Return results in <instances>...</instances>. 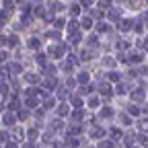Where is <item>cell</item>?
<instances>
[{
  "mask_svg": "<svg viewBox=\"0 0 148 148\" xmlns=\"http://www.w3.org/2000/svg\"><path fill=\"white\" fill-rule=\"evenodd\" d=\"M10 134H12V140H14V142L23 144V142L27 140V127H25L23 123H18V125H14V127L10 130Z\"/></svg>",
  "mask_w": 148,
  "mask_h": 148,
  "instance_id": "cell-32",
  "label": "cell"
},
{
  "mask_svg": "<svg viewBox=\"0 0 148 148\" xmlns=\"http://www.w3.org/2000/svg\"><path fill=\"white\" fill-rule=\"evenodd\" d=\"M103 97L99 95V92H92V95H88L86 97V109L90 111V113H97V111L103 107Z\"/></svg>",
  "mask_w": 148,
  "mask_h": 148,
  "instance_id": "cell-19",
  "label": "cell"
},
{
  "mask_svg": "<svg viewBox=\"0 0 148 148\" xmlns=\"http://www.w3.org/2000/svg\"><path fill=\"white\" fill-rule=\"evenodd\" d=\"M117 111H119V107H117L115 103H103V107L97 111V117H99L101 123L107 125V123H113V121H115Z\"/></svg>",
  "mask_w": 148,
  "mask_h": 148,
  "instance_id": "cell-3",
  "label": "cell"
},
{
  "mask_svg": "<svg viewBox=\"0 0 148 148\" xmlns=\"http://www.w3.org/2000/svg\"><path fill=\"white\" fill-rule=\"evenodd\" d=\"M23 107L29 111H35L41 107V99L39 97H23Z\"/></svg>",
  "mask_w": 148,
  "mask_h": 148,
  "instance_id": "cell-38",
  "label": "cell"
},
{
  "mask_svg": "<svg viewBox=\"0 0 148 148\" xmlns=\"http://www.w3.org/2000/svg\"><path fill=\"white\" fill-rule=\"evenodd\" d=\"M138 68H140V76L148 80V62H146V64H142V66H138Z\"/></svg>",
  "mask_w": 148,
  "mask_h": 148,
  "instance_id": "cell-53",
  "label": "cell"
},
{
  "mask_svg": "<svg viewBox=\"0 0 148 148\" xmlns=\"http://www.w3.org/2000/svg\"><path fill=\"white\" fill-rule=\"evenodd\" d=\"M95 25H97V21H95V18H92L90 14H82L80 16V29L84 31V33H90V31H95Z\"/></svg>",
  "mask_w": 148,
  "mask_h": 148,
  "instance_id": "cell-34",
  "label": "cell"
},
{
  "mask_svg": "<svg viewBox=\"0 0 148 148\" xmlns=\"http://www.w3.org/2000/svg\"><path fill=\"white\" fill-rule=\"evenodd\" d=\"M60 84H62V76H43V82H41V86L49 92H56Z\"/></svg>",
  "mask_w": 148,
  "mask_h": 148,
  "instance_id": "cell-28",
  "label": "cell"
},
{
  "mask_svg": "<svg viewBox=\"0 0 148 148\" xmlns=\"http://www.w3.org/2000/svg\"><path fill=\"white\" fill-rule=\"evenodd\" d=\"M21 78H23V82H25L27 86H39V84L43 82V74H41V70H37V68L29 66Z\"/></svg>",
  "mask_w": 148,
  "mask_h": 148,
  "instance_id": "cell-5",
  "label": "cell"
},
{
  "mask_svg": "<svg viewBox=\"0 0 148 148\" xmlns=\"http://www.w3.org/2000/svg\"><path fill=\"white\" fill-rule=\"evenodd\" d=\"M16 115H18V121H21L23 125H29V123L33 121V111H29V109H25V107L18 109Z\"/></svg>",
  "mask_w": 148,
  "mask_h": 148,
  "instance_id": "cell-39",
  "label": "cell"
},
{
  "mask_svg": "<svg viewBox=\"0 0 148 148\" xmlns=\"http://www.w3.org/2000/svg\"><path fill=\"white\" fill-rule=\"evenodd\" d=\"M0 99H2V97H0Z\"/></svg>",
  "mask_w": 148,
  "mask_h": 148,
  "instance_id": "cell-57",
  "label": "cell"
},
{
  "mask_svg": "<svg viewBox=\"0 0 148 148\" xmlns=\"http://www.w3.org/2000/svg\"><path fill=\"white\" fill-rule=\"evenodd\" d=\"M43 76H60V68H58V62H49L43 70H41Z\"/></svg>",
  "mask_w": 148,
  "mask_h": 148,
  "instance_id": "cell-43",
  "label": "cell"
},
{
  "mask_svg": "<svg viewBox=\"0 0 148 148\" xmlns=\"http://www.w3.org/2000/svg\"><path fill=\"white\" fill-rule=\"evenodd\" d=\"M58 68H60V76H70V74H76V70H78L76 66H74L70 60H66V58L58 62Z\"/></svg>",
  "mask_w": 148,
  "mask_h": 148,
  "instance_id": "cell-29",
  "label": "cell"
},
{
  "mask_svg": "<svg viewBox=\"0 0 148 148\" xmlns=\"http://www.w3.org/2000/svg\"><path fill=\"white\" fill-rule=\"evenodd\" d=\"M113 53H115V58H117V62H119V66H121V68L130 66V60H127V51H113Z\"/></svg>",
  "mask_w": 148,
  "mask_h": 148,
  "instance_id": "cell-47",
  "label": "cell"
},
{
  "mask_svg": "<svg viewBox=\"0 0 148 148\" xmlns=\"http://www.w3.org/2000/svg\"><path fill=\"white\" fill-rule=\"evenodd\" d=\"M103 41H105V37H101L97 31H90V33H86L84 45L90 47V49H99V51H103Z\"/></svg>",
  "mask_w": 148,
  "mask_h": 148,
  "instance_id": "cell-14",
  "label": "cell"
},
{
  "mask_svg": "<svg viewBox=\"0 0 148 148\" xmlns=\"http://www.w3.org/2000/svg\"><path fill=\"white\" fill-rule=\"evenodd\" d=\"M115 123H119L123 130H130V127H134L136 119L130 115V113H125L123 109H119V111H117V117H115Z\"/></svg>",
  "mask_w": 148,
  "mask_h": 148,
  "instance_id": "cell-21",
  "label": "cell"
},
{
  "mask_svg": "<svg viewBox=\"0 0 148 148\" xmlns=\"http://www.w3.org/2000/svg\"><path fill=\"white\" fill-rule=\"evenodd\" d=\"M70 113H72L70 103H68V101H60V103H58V107L53 109V113H51V115H56V117H60V119H66V121H68Z\"/></svg>",
  "mask_w": 148,
  "mask_h": 148,
  "instance_id": "cell-22",
  "label": "cell"
},
{
  "mask_svg": "<svg viewBox=\"0 0 148 148\" xmlns=\"http://www.w3.org/2000/svg\"><path fill=\"white\" fill-rule=\"evenodd\" d=\"M58 103H60V101H58V99H56V95H47L45 99H41V107H43V109L47 111V113H49V115L53 113V109H56V107H58Z\"/></svg>",
  "mask_w": 148,
  "mask_h": 148,
  "instance_id": "cell-36",
  "label": "cell"
},
{
  "mask_svg": "<svg viewBox=\"0 0 148 148\" xmlns=\"http://www.w3.org/2000/svg\"><path fill=\"white\" fill-rule=\"evenodd\" d=\"M123 74H125V80H127V82H132V84H136V82L142 78L138 66H125V68H123Z\"/></svg>",
  "mask_w": 148,
  "mask_h": 148,
  "instance_id": "cell-30",
  "label": "cell"
},
{
  "mask_svg": "<svg viewBox=\"0 0 148 148\" xmlns=\"http://www.w3.org/2000/svg\"><path fill=\"white\" fill-rule=\"evenodd\" d=\"M113 6H115L113 0H97V8H101L103 12H107L109 8H113Z\"/></svg>",
  "mask_w": 148,
  "mask_h": 148,
  "instance_id": "cell-51",
  "label": "cell"
},
{
  "mask_svg": "<svg viewBox=\"0 0 148 148\" xmlns=\"http://www.w3.org/2000/svg\"><path fill=\"white\" fill-rule=\"evenodd\" d=\"M62 84L70 90V92H74L78 88V80H76V76L74 74H70V76H62Z\"/></svg>",
  "mask_w": 148,
  "mask_h": 148,
  "instance_id": "cell-40",
  "label": "cell"
},
{
  "mask_svg": "<svg viewBox=\"0 0 148 148\" xmlns=\"http://www.w3.org/2000/svg\"><path fill=\"white\" fill-rule=\"evenodd\" d=\"M64 39L72 45V49L76 51V49H80L82 45H84V39H86V33L84 31H76V33H70V35H66Z\"/></svg>",
  "mask_w": 148,
  "mask_h": 148,
  "instance_id": "cell-15",
  "label": "cell"
},
{
  "mask_svg": "<svg viewBox=\"0 0 148 148\" xmlns=\"http://www.w3.org/2000/svg\"><path fill=\"white\" fill-rule=\"evenodd\" d=\"M66 125H68V121L66 119H60V117H56V115H49L47 117V130H51L53 134H58L60 138L64 136V132H66Z\"/></svg>",
  "mask_w": 148,
  "mask_h": 148,
  "instance_id": "cell-8",
  "label": "cell"
},
{
  "mask_svg": "<svg viewBox=\"0 0 148 148\" xmlns=\"http://www.w3.org/2000/svg\"><path fill=\"white\" fill-rule=\"evenodd\" d=\"M134 21H136V14H125L121 21L115 25V31L119 33V35H132V31H134ZM134 37V35H132Z\"/></svg>",
  "mask_w": 148,
  "mask_h": 148,
  "instance_id": "cell-7",
  "label": "cell"
},
{
  "mask_svg": "<svg viewBox=\"0 0 148 148\" xmlns=\"http://www.w3.org/2000/svg\"><path fill=\"white\" fill-rule=\"evenodd\" d=\"M127 14V10H125V6H121V4H115L113 8H109L107 12H105V18L111 23V25H117L121 18Z\"/></svg>",
  "mask_w": 148,
  "mask_h": 148,
  "instance_id": "cell-11",
  "label": "cell"
},
{
  "mask_svg": "<svg viewBox=\"0 0 148 148\" xmlns=\"http://www.w3.org/2000/svg\"><path fill=\"white\" fill-rule=\"evenodd\" d=\"M95 144H97V148H117V142H113L111 138H103V140H99Z\"/></svg>",
  "mask_w": 148,
  "mask_h": 148,
  "instance_id": "cell-48",
  "label": "cell"
},
{
  "mask_svg": "<svg viewBox=\"0 0 148 148\" xmlns=\"http://www.w3.org/2000/svg\"><path fill=\"white\" fill-rule=\"evenodd\" d=\"M74 76H76V80H78V86L92 82V80H95V78H92V66H80Z\"/></svg>",
  "mask_w": 148,
  "mask_h": 148,
  "instance_id": "cell-16",
  "label": "cell"
},
{
  "mask_svg": "<svg viewBox=\"0 0 148 148\" xmlns=\"http://www.w3.org/2000/svg\"><path fill=\"white\" fill-rule=\"evenodd\" d=\"M23 45H25V49L29 51V53H35V51H41V49H45V41H43V37H41V33H27L25 35V41H23Z\"/></svg>",
  "mask_w": 148,
  "mask_h": 148,
  "instance_id": "cell-2",
  "label": "cell"
},
{
  "mask_svg": "<svg viewBox=\"0 0 148 148\" xmlns=\"http://www.w3.org/2000/svg\"><path fill=\"white\" fill-rule=\"evenodd\" d=\"M2 127H8V130H12L14 125H18L21 121H18V115H16V111H10V109H6L2 115Z\"/></svg>",
  "mask_w": 148,
  "mask_h": 148,
  "instance_id": "cell-20",
  "label": "cell"
},
{
  "mask_svg": "<svg viewBox=\"0 0 148 148\" xmlns=\"http://www.w3.org/2000/svg\"><path fill=\"white\" fill-rule=\"evenodd\" d=\"M10 60H12V51L2 47V49H0V64H8Z\"/></svg>",
  "mask_w": 148,
  "mask_h": 148,
  "instance_id": "cell-50",
  "label": "cell"
},
{
  "mask_svg": "<svg viewBox=\"0 0 148 148\" xmlns=\"http://www.w3.org/2000/svg\"><path fill=\"white\" fill-rule=\"evenodd\" d=\"M66 25H68V16H66V14H56L53 23H51L49 27H56L58 31H66Z\"/></svg>",
  "mask_w": 148,
  "mask_h": 148,
  "instance_id": "cell-41",
  "label": "cell"
},
{
  "mask_svg": "<svg viewBox=\"0 0 148 148\" xmlns=\"http://www.w3.org/2000/svg\"><path fill=\"white\" fill-rule=\"evenodd\" d=\"M4 148H21V144L14 142V140H10V142H6V144H4Z\"/></svg>",
  "mask_w": 148,
  "mask_h": 148,
  "instance_id": "cell-54",
  "label": "cell"
},
{
  "mask_svg": "<svg viewBox=\"0 0 148 148\" xmlns=\"http://www.w3.org/2000/svg\"><path fill=\"white\" fill-rule=\"evenodd\" d=\"M88 115H90V111H88L86 107H82V109H72L68 121H70V123H84V125H86Z\"/></svg>",
  "mask_w": 148,
  "mask_h": 148,
  "instance_id": "cell-18",
  "label": "cell"
},
{
  "mask_svg": "<svg viewBox=\"0 0 148 148\" xmlns=\"http://www.w3.org/2000/svg\"><path fill=\"white\" fill-rule=\"evenodd\" d=\"M23 41H25V35H18V33L8 31V43H6V47H8L10 51H14V49H18V47H23Z\"/></svg>",
  "mask_w": 148,
  "mask_h": 148,
  "instance_id": "cell-26",
  "label": "cell"
},
{
  "mask_svg": "<svg viewBox=\"0 0 148 148\" xmlns=\"http://www.w3.org/2000/svg\"><path fill=\"white\" fill-rule=\"evenodd\" d=\"M132 82H127V80H121V82H117V84H113V90H115V97L117 99H127V95H130V90H132Z\"/></svg>",
  "mask_w": 148,
  "mask_h": 148,
  "instance_id": "cell-23",
  "label": "cell"
},
{
  "mask_svg": "<svg viewBox=\"0 0 148 148\" xmlns=\"http://www.w3.org/2000/svg\"><path fill=\"white\" fill-rule=\"evenodd\" d=\"M0 127H2V117H0Z\"/></svg>",
  "mask_w": 148,
  "mask_h": 148,
  "instance_id": "cell-55",
  "label": "cell"
},
{
  "mask_svg": "<svg viewBox=\"0 0 148 148\" xmlns=\"http://www.w3.org/2000/svg\"><path fill=\"white\" fill-rule=\"evenodd\" d=\"M107 138V125L105 123H92V125H86V140L88 142H99Z\"/></svg>",
  "mask_w": 148,
  "mask_h": 148,
  "instance_id": "cell-4",
  "label": "cell"
},
{
  "mask_svg": "<svg viewBox=\"0 0 148 148\" xmlns=\"http://www.w3.org/2000/svg\"><path fill=\"white\" fill-rule=\"evenodd\" d=\"M123 134H125V130L119 125V123H107V138H111V140H113V142H121L123 140Z\"/></svg>",
  "mask_w": 148,
  "mask_h": 148,
  "instance_id": "cell-17",
  "label": "cell"
},
{
  "mask_svg": "<svg viewBox=\"0 0 148 148\" xmlns=\"http://www.w3.org/2000/svg\"><path fill=\"white\" fill-rule=\"evenodd\" d=\"M41 37H43L45 43H56V41H62L64 37H66V33L64 31H58L56 27H43Z\"/></svg>",
  "mask_w": 148,
  "mask_h": 148,
  "instance_id": "cell-9",
  "label": "cell"
},
{
  "mask_svg": "<svg viewBox=\"0 0 148 148\" xmlns=\"http://www.w3.org/2000/svg\"><path fill=\"white\" fill-rule=\"evenodd\" d=\"M49 62H51V60H49V56H47V51H45V49L31 53V66H33V68H37V70H43Z\"/></svg>",
  "mask_w": 148,
  "mask_h": 148,
  "instance_id": "cell-13",
  "label": "cell"
},
{
  "mask_svg": "<svg viewBox=\"0 0 148 148\" xmlns=\"http://www.w3.org/2000/svg\"><path fill=\"white\" fill-rule=\"evenodd\" d=\"M134 127H136V132H138V134H148V115L138 117L136 123H134Z\"/></svg>",
  "mask_w": 148,
  "mask_h": 148,
  "instance_id": "cell-42",
  "label": "cell"
},
{
  "mask_svg": "<svg viewBox=\"0 0 148 148\" xmlns=\"http://www.w3.org/2000/svg\"><path fill=\"white\" fill-rule=\"evenodd\" d=\"M12 140V134H10V130L8 127H0V144H6V142H10Z\"/></svg>",
  "mask_w": 148,
  "mask_h": 148,
  "instance_id": "cell-46",
  "label": "cell"
},
{
  "mask_svg": "<svg viewBox=\"0 0 148 148\" xmlns=\"http://www.w3.org/2000/svg\"><path fill=\"white\" fill-rule=\"evenodd\" d=\"M68 103H70V107H72V109H82V107H86V99H84L82 95H78L76 90H74L72 95H70Z\"/></svg>",
  "mask_w": 148,
  "mask_h": 148,
  "instance_id": "cell-35",
  "label": "cell"
},
{
  "mask_svg": "<svg viewBox=\"0 0 148 148\" xmlns=\"http://www.w3.org/2000/svg\"><path fill=\"white\" fill-rule=\"evenodd\" d=\"M97 66H101L103 70H115V68H121L113 51H109V53H101V58H99Z\"/></svg>",
  "mask_w": 148,
  "mask_h": 148,
  "instance_id": "cell-10",
  "label": "cell"
},
{
  "mask_svg": "<svg viewBox=\"0 0 148 148\" xmlns=\"http://www.w3.org/2000/svg\"><path fill=\"white\" fill-rule=\"evenodd\" d=\"M76 31H82L80 29V18H68V25H66V35H70V33H76Z\"/></svg>",
  "mask_w": 148,
  "mask_h": 148,
  "instance_id": "cell-44",
  "label": "cell"
},
{
  "mask_svg": "<svg viewBox=\"0 0 148 148\" xmlns=\"http://www.w3.org/2000/svg\"><path fill=\"white\" fill-rule=\"evenodd\" d=\"M45 4H47L49 12H53V14H66V10H68V2H64V0H49Z\"/></svg>",
  "mask_w": 148,
  "mask_h": 148,
  "instance_id": "cell-27",
  "label": "cell"
},
{
  "mask_svg": "<svg viewBox=\"0 0 148 148\" xmlns=\"http://www.w3.org/2000/svg\"><path fill=\"white\" fill-rule=\"evenodd\" d=\"M76 92H78V95H82V97L86 99L88 95L97 92V80H92V82H88V84H80V86L76 88Z\"/></svg>",
  "mask_w": 148,
  "mask_h": 148,
  "instance_id": "cell-37",
  "label": "cell"
},
{
  "mask_svg": "<svg viewBox=\"0 0 148 148\" xmlns=\"http://www.w3.org/2000/svg\"><path fill=\"white\" fill-rule=\"evenodd\" d=\"M127 60H130V66H142L148 62V53L138 49V47H132L127 51Z\"/></svg>",
  "mask_w": 148,
  "mask_h": 148,
  "instance_id": "cell-12",
  "label": "cell"
},
{
  "mask_svg": "<svg viewBox=\"0 0 148 148\" xmlns=\"http://www.w3.org/2000/svg\"><path fill=\"white\" fill-rule=\"evenodd\" d=\"M127 101H132L136 105H146L148 103V88L134 84L132 90H130V95H127Z\"/></svg>",
  "mask_w": 148,
  "mask_h": 148,
  "instance_id": "cell-6",
  "label": "cell"
},
{
  "mask_svg": "<svg viewBox=\"0 0 148 148\" xmlns=\"http://www.w3.org/2000/svg\"><path fill=\"white\" fill-rule=\"evenodd\" d=\"M41 2H49V0H41Z\"/></svg>",
  "mask_w": 148,
  "mask_h": 148,
  "instance_id": "cell-56",
  "label": "cell"
},
{
  "mask_svg": "<svg viewBox=\"0 0 148 148\" xmlns=\"http://www.w3.org/2000/svg\"><path fill=\"white\" fill-rule=\"evenodd\" d=\"M21 107H23V97H21V92H12V95L6 99V109L18 111Z\"/></svg>",
  "mask_w": 148,
  "mask_h": 148,
  "instance_id": "cell-31",
  "label": "cell"
},
{
  "mask_svg": "<svg viewBox=\"0 0 148 148\" xmlns=\"http://www.w3.org/2000/svg\"><path fill=\"white\" fill-rule=\"evenodd\" d=\"M12 74H10V68L8 64H0V80H10Z\"/></svg>",
  "mask_w": 148,
  "mask_h": 148,
  "instance_id": "cell-49",
  "label": "cell"
},
{
  "mask_svg": "<svg viewBox=\"0 0 148 148\" xmlns=\"http://www.w3.org/2000/svg\"><path fill=\"white\" fill-rule=\"evenodd\" d=\"M105 80H109L111 84H117V82L125 80L123 68H115V70H105Z\"/></svg>",
  "mask_w": 148,
  "mask_h": 148,
  "instance_id": "cell-25",
  "label": "cell"
},
{
  "mask_svg": "<svg viewBox=\"0 0 148 148\" xmlns=\"http://www.w3.org/2000/svg\"><path fill=\"white\" fill-rule=\"evenodd\" d=\"M53 95H56V99H58V101H68L72 92H70V90H68L64 84H60L58 88H56V92H53Z\"/></svg>",
  "mask_w": 148,
  "mask_h": 148,
  "instance_id": "cell-45",
  "label": "cell"
},
{
  "mask_svg": "<svg viewBox=\"0 0 148 148\" xmlns=\"http://www.w3.org/2000/svg\"><path fill=\"white\" fill-rule=\"evenodd\" d=\"M84 14V8L80 6L78 0H72V2H68V10H66V16L68 18H80Z\"/></svg>",
  "mask_w": 148,
  "mask_h": 148,
  "instance_id": "cell-24",
  "label": "cell"
},
{
  "mask_svg": "<svg viewBox=\"0 0 148 148\" xmlns=\"http://www.w3.org/2000/svg\"><path fill=\"white\" fill-rule=\"evenodd\" d=\"M45 51H47V56H49L51 62H60V60L66 58L70 51H74V49H72V45L66 39H62V41H56V43H47L45 45Z\"/></svg>",
  "mask_w": 148,
  "mask_h": 148,
  "instance_id": "cell-1",
  "label": "cell"
},
{
  "mask_svg": "<svg viewBox=\"0 0 148 148\" xmlns=\"http://www.w3.org/2000/svg\"><path fill=\"white\" fill-rule=\"evenodd\" d=\"M80 2V6L84 8V10H88V8H92V6H97V0H78Z\"/></svg>",
  "mask_w": 148,
  "mask_h": 148,
  "instance_id": "cell-52",
  "label": "cell"
},
{
  "mask_svg": "<svg viewBox=\"0 0 148 148\" xmlns=\"http://www.w3.org/2000/svg\"><path fill=\"white\" fill-rule=\"evenodd\" d=\"M8 68H10V74L12 76H23L25 74V70L29 68L25 62H18V60H10L8 62Z\"/></svg>",
  "mask_w": 148,
  "mask_h": 148,
  "instance_id": "cell-33",
  "label": "cell"
}]
</instances>
